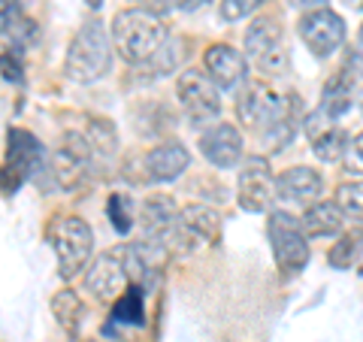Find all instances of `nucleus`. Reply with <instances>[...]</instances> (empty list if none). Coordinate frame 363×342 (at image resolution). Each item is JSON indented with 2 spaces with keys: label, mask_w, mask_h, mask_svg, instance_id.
I'll use <instances>...</instances> for the list:
<instances>
[{
  "label": "nucleus",
  "mask_w": 363,
  "mask_h": 342,
  "mask_svg": "<svg viewBox=\"0 0 363 342\" xmlns=\"http://www.w3.org/2000/svg\"><path fill=\"white\" fill-rule=\"evenodd\" d=\"M363 252V227H351L336 239V246H330L327 252V264L333 270H351L357 264V258Z\"/></svg>",
  "instance_id": "nucleus-25"
},
{
  "label": "nucleus",
  "mask_w": 363,
  "mask_h": 342,
  "mask_svg": "<svg viewBox=\"0 0 363 342\" xmlns=\"http://www.w3.org/2000/svg\"><path fill=\"white\" fill-rule=\"evenodd\" d=\"M124 252V267H128V276L136 288H152L155 279H157V267H161V255L164 248L161 246H152L140 239V243H130V246H121Z\"/></svg>",
  "instance_id": "nucleus-19"
},
{
  "label": "nucleus",
  "mask_w": 363,
  "mask_h": 342,
  "mask_svg": "<svg viewBox=\"0 0 363 342\" xmlns=\"http://www.w3.org/2000/svg\"><path fill=\"white\" fill-rule=\"evenodd\" d=\"M345 224V215L342 209L333 203H312L309 209L303 212V231L306 236H315V239H327V236H336L339 231H342Z\"/></svg>",
  "instance_id": "nucleus-21"
},
{
  "label": "nucleus",
  "mask_w": 363,
  "mask_h": 342,
  "mask_svg": "<svg viewBox=\"0 0 363 342\" xmlns=\"http://www.w3.org/2000/svg\"><path fill=\"white\" fill-rule=\"evenodd\" d=\"M112 321L116 324H128V327H143L145 324V309H143V288L124 291L121 297L112 303Z\"/></svg>",
  "instance_id": "nucleus-26"
},
{
  "label": "nucleus",
  "mask_w": 363,
  "mask_h": 342,
  "mask_svg": "<svg viewBox=\"0 0 363 342\" xmlns=\"http://www.w3.org/2000/svg\"><path fill=\"white\" fill-rule=\"evenodd\" d=\"M324 179L312 167H291L279 176V197L288 203H315V197H321Z\"/></svg>",
  "instance_id": "nucleus-20"
},
{
  "label": "nucleus",
  "mask_w": 363,
  "mask_h": 342,
  "mask_svg": "<svg viewBox=\"0 0 363 342\" xmlns=\"http://www.w3.org/2000/svg\"><path fill=\"white\" fill-rule=\"evenodd\" d=\"M269 0H221V18L224 21H240L245 16H252L255 9H260Z\"/></svg>",
  "instance_id": "nucleus-30"
},
{
  "label": "nucleus",
  "mask_w": 363,
  "mask_h": 342,
  "mask_svg": "<svg viewBox=\"0 0 363 342\" xmlns=\"http://www.w3.org/2000/svg\"><path fill=\"white\" fill-rule=\"evenodd\" d=\"M179 206L173 197L167 194H155L143 203L140 209V231H143V239L152 246H161L164 252L173 243V233H176V224H179Z\"/></svg>",
  "instance_id": "nucleus-15"
},
{
  "label": "nucleus",
  "mask_w": 363,
  "mask_h": 342,
  "mask_svg": "<svg viewBox=\"0 0 363 342\" xmlns=\"http://www.w3.org/2000/svg\"><path fill=\"white\" fill-rule=\"evenodd\" d=\"M4 37L13 40V45H9L13 52H21L37 40V25L25 16L18 0H4Z\"/></svg>",
  "instance_id": "nucleus-22"
},
{
  "label": "nucleus",
  "mask_w": 363,
  "mask_h": 342,
  "mask_svg": "<svg viewBox=\"0 0 363 342\" xmlns=\"http://www.w3.org/2000/svg\"><path fill=\"white\" fill-rule=\"evenodd\" d=\"M112 45L130 67H145L152 58H157L167 43L169 31L167 21L145 6H130L112 18Z\"/></svg>",
  "instance_id": "nucleus-2"
},
{
  "label": "nucleus",
  "mask_w": 363,
  "mask_h": 342,
  "mask_svg": "<svg viewBox=\"0 0 363 342\" xmlns=\"http://www.w3.org/2000/svg\"><path fill=\"white\" fill-rule=\"evenodd\" d=\"M4 79L6 82H21V79H25V73H21V61H18V52H13L6 45L4 49Z\"/></svg>",
  "instance_id": "nucleus-32"
},
{
  "label": "nucleus",
  "mask_w": 363,
  "mask_h": 342,
  "mask_svg": "<svg viewBox=\"0 0 363 342\" xmlns=\"http://www.w3.org/2000/svg\"><path fill=\"white\" fill-rule=\"evenodd\" d=\"M354 104V82L345 73H336L321 91V109L333 118H342Z\"/></svg>",
  "instance_id": "nucleus-23"
},
{
  "label": "nucleus",
  "mask_w": 363,
  "mask_h": 342,
  "mask_svg": "<svg viewBox=\"0 0 363 342\" xmlns=\"http://www.w3.org/2000/svg\"><path fill=\"white\" fill-rule=\"evenodd\" d=\"M85 136L91 140V145L97 149L100 158L116 155V149H118V133L112 128V121H106V118H88Z\"/></svg>",
  "instance_id": "nucleus-27"
},
{
  "label": "nucleus",
  "mask_w": 363,
  "mask_h": 342,
  "mask_svg": "<svg viewBox=\"0 0 363 342\" xmlns=\"http://www.w3.org/2000/svg\"><path fill=\"white\" fill-rule=\"evenodd\" d=\"M45 161L43 143L33 136L30 131L21 128H9L6 133V161H4V194L13 197V194L25 185V182L40 173Z\"/></svg>",
  "instance_id": "nucleus-8"
},
{
  "label": "nucleus",
  "mask_w": 363,
  "mask_h": 342,
  "mask_svg": "<svg viewBox=\"0 0 363 342\" xmlns=\"http://www.w3.org/2000/svg\"><path fill=\"white\" fill-rule=\"evenodd\" d=\"M49 243L58 255V272L61 279H76L79 272L88 267L91 252H94V231L85 219L79 215H64L52 224L49 231Z\"/></svg>",
  "instance_id": "nucleus-4"
},
{
  "label": "nucleus",
  "mask_w": 363,
  "mask_h": 342,
  "mask_svg": "<svg viewBox=\"0 0 363 342\" xmlns=\"http://www.w3.org/2000/svg\"><path fill=\"white\" fill-rule=\"evenodd\" d=\"M336 206L342 209L345 219L363 221V179L342 182V185L336 188Z\"/></svg>",
  "instance_id": "nucleus-28"
},
{
  "label": "nucleus",
  "mask_w": 363,
  "mask_h": 342,
  "mask_svg": "<svg viewBox=\"0 0 363 342\" xmlns=\"http://www.w3.org/2000/svg\"><path fill=\"white\" fill-rule=\"evenodd\" d=\"M52 312H55V318H58V324L64 327V333L70 336V339H76V336H79V324H82V315H85L82 297H79V294H73L70 288H64V291L55 294Z\"/></svg>",
  "instance_id": "nucleus-24"
},
{
  "label": "nucleus",
  "mask_w": 363,
  "mask_h": 342,
  "mask_svg": "<svg viewBox=\"0 0 363 342\" xmlns=\"http://www.w3.org/2000/svg\"><path fill=\"white\" fill-rule=\"evenodd\" d=\"M267 233H269V246H272V258L281 272H300L309 264V243H306V231L303 221L294 219L285 209H272L269 221H267Z\"/></svg>",
  "instance_id": "nucleus-6"
},
{
  "label": "nucleus",
  "mask_w": 363,
  "mask_h": 342,
  "mask_svg": "<svg viewBox=\"0 0 363 342\" xmlns=\"http://www.w3.org/2000/svg\"><path fill=\"white\" fill-rule=\"evenodd\" d=\"M300 40L306 43L315 58H330V55L345 43V21L327 6H315L309 13H303L297 21Z\"/></svg>",
  "instance_id": "nucleus-12"
},
{
  "label": "nucleus",
  "mask_w": 363,
  "mask_h": 342,
  "mask_svg": "<svg viewBox=\"0 0 363 342\" xmlns=\"http://www.w3.org/2000/svg\"><path fill=\"white\" fill-rule=\"evenodd\" d=\"M236 116L248 131H257L269 145V152H281L294 140L297 128L306 121L300 116V97L288 94L281 97L276 88L260 82V79H248L236 94Z\"/></svg>",
  "instance_id": "nucleus-1"
},
{
  "label": "nucleus",
  "mask_w": 363,
  "mask_h": 342,
  "mask_svg": "<svg viewBox=\"0 0 363 342\" xmlns=\"http://www.w3.org/2000/svg\"><path fill=\"white\" fill-rule=\"evenodd\" d=\"M360 40H363V28H360Z\"/></svg>",
  "instance_id": "nucleus-36"
},
{
  "label": "nucleus",
  "mask_w": 363,
  "mask_h": 342,
  "mask_svg": "<svg viewBox=\"0 0 363 342\" xmlns=\"http://www.w3.org/2000/svg\"><path fill=\"white\" fill-rule=\"evenodd\" d=\"M203 67L215 85L221 91H233L242 88L248 82V58L242 52H236L230 43H212L206 52H203Z\"/></svg>",
  "instance_id": "nucleus-16"
},
{
  "label": "nucleus",
  "mask_w": 363,
  "mask_h": 342,
  "mask_svg": "<svg viewBox=\"0 0 363 342\" xmlns=\"http://www.w3.org/2000/svg\"><path fill=\"white\" fill-rule=\"evenodd\" d=\"M336 121L339 118L327 116L321 106H318L315 112H309L306 121H303L306 140H309V145H312V152H315L318 161L333 164V161H342V158H345V149H348L351 136L342 128H339Z\"/></svg>",
  "instance_id": "nucleus-13"
},
{
  "label": "nucleus",
  "mask_w": 363,
  "mask_h": 342,
  "mask_svg": "<svg viewBox=\"0 0 363 342\" xmlns=\"http://www.w3.org/2000/svg\"><path fill=\"white\" fill-rule=\"evenodd\" d=\"M218 85L212 82L209 76H203L200 70H185L176 79V97L179 106L185 112V118L194 124V128H203V124H212L221 116V94Z\"/></svg>",
  "instance_id": "nucleus-9"
},
{
  "label": "nucleus",
  "mask_w": 363,
  "mask_h": 342,
  "mask_svg": "<svg viewBox=\"0 0 363 342\" xmlns=\"http://www.w3.org/2000/svg\"><path fill=\"white\" fill-rule=\"evenodd\" d=\"M279 194V179L272 176V167L264 155H252L242 161L240 182H236V200L245 212H272Z\"/></svg>",
  "instance_id": "nucleus-10"
},
{
  "label": "nucleus",
  "mask_w": 363,
  "mask_h": 342,
  "mask_svg": "<svg viewBox=\"0 0 363 342\" xmlns=\"http://www.w3.org/2000/svg\"><path fill=\"white\" fill-rule=\"evenodd\" d=\"M164 4L176 6V9H185V13H194V9H200L203 4H209V0H164Z\"/></svg>",
  "instance_id": "nucleus-34"
},
{
  "label": "nucleus",
  "mask_w": 363,
  "mask_h": 342,
  "mask_svg": "<svg viewBox=\"0 0 363 342\" xmlns=\"http://www.w3.org/2000/svg\"><path fill=\"white\" fill-rule=\"evenodd\" d=\"M245 58L252 61L260 73L279 76L288 70V49H285V31L281 21L272 16H260L245 31Z\"/></svg>",
  "instance_id": "nucleus-7"
},
{
  "label": "nucleus",
  "mask_w": 363,
  "mask_h": 342,
  "mask_svg": "<svg viewBox=\"0 0 363 342\" xmlns=\"http://www.w3.org/2000/svg\"><path fill=\"white\" fill-rule=\"evenodd\" d=\"M128 267H124V252L118 248V252H106V255H100L94 264L88 267L85 272V288L88 294H94L97 300H104V303H116L124 288H128Z\"/></svg>",
  "instance_id": "nucleus-14"
},
{
  "label": "nucleus",
  "mask_w": 363,
  "mask_h": 342,
  "mask_svg": "<svg viewBox=\"0 0 363 342\" xmlns=\"http://www.w3.org/2000/svg\"><path fill=\"white\" fill-rule=\"evenodd\" d=\"M221 239V215L206 203H188L179 212V224L169 248L176 252H197L200 246H215Z\"/></svg>",
  "instance_id": "nucleus-11"
},
{
  "label": "nucleus",
  "mask_w": 363,
  "mask_h": 342,
  "mask_svg": "<svg viewBox=\"0 0 363 342\" xmlns=\"http://www.w3.org/2000/svg\"><path fill=\"white\" fill-rule=\"evenodd\" d=\"M112 52H116L112 31L100 18H88L85 25L76 31V37L70 40L67 61H64V76L79 85L97 82V79H104L109 73Z\"/></svg>",
  "instance_id": "nucleus-3"
},
{
  "label": "nucleus",
  "mask_w": 363,
  "mask_h": 342,
  "mask_svg": "<svg viewBox=\"0 0 363 342\" xmlns=\"http://www.w3.org/2000/svg\"><path fill=\"white\" fill-rule=\"evenodd\" d=\"M351 82H363V52H351L348 55V61H345V70H342Z\"/></svg>",
  "instance_id": "nucleus-33"
},
{
  "label": "nucleus",
  "mask_w": 363,
  "mask_h": 342,
  "mask_svg": "<svg viewBox=\"0 0 363 342\" xmlns=\"http://www.w3.org/2000/svg\"><path fill=\"white\" fill-rule=\"evenodd\" d=\"M342 167H345V173L363 176V131L357 136H351V143L345 149V158H342Z\"/></svg>",
  "instance_id": "nucleus-31"
},
{
  "label": "nucleus",
  "mask_w": 363,
  "mask_h": 342,
  "mask_svg": "<svg viewBox=\"0 0 363 342\" xmlns=\"http://www.w3.org/2000/svg\"><path fill=\"white\" fill-rule=\"evenodd\" d=\"M106 215L112 227H116V233H130L133 231V206H130V197H124V194H109L106 200Z\"/></svg>",
  "instance_id": "nucleus-29"
},
{
  "label": "nucleus",
  "mask_w": 363,
  "mask_h": 342,
  "mask_svg": "<svg viewBox=\"0 0 363 342\" xmlns=\"http://www.w3.org/2000/svg\"><path fill=\"white\" fill-rule=\"evenodd\" d=\"M85 4H88L91 9H100V6H104V0H85Z\"/></svg>",
  "instance_id": "nucleus-35"
},
{
  "label": "nucleus",
  "mask_w": 363,
  "mask_h": 342,
  "mask_svg": "<svg viewBox=\"0 0 363 342\" xmlns=\"http://www.w3.org/2000/svg\"><path fill=\"white\" fill-rule=\"evenodd\" d=\"M191 164V152L185 149V143L169 140V143H157L155 149H149L145 155V173H149V182H176Z\"/></svg>",
  "instance_id": "nucleus-18"
},
{
  "label": "nucleus",
  "mask_w": 363,
  "mask_h": 342,
  "mask_svg": "<svg viewBox=\"0 0 363 342\" xmlns=\"http://www.w3.org/2000/svg\"><path fill=\"white\" fill-rule=\"evenodd\" d=\"M97 161H100V155L94 145H91L88 136L67 131L58 140V149L52 152L49 173L55 176V182H58L64 191H76L85 182V176L97 167Z\"/></svg>",
  "instance_id": "nucleus-5"
},
{
  "label": "nucleus",
  "mask_w": 363,
  "mask_h": 342,
  "mask_svg": "<svg viewBox=\"0 0 363 342\" xmlns=\"http://www.w3.org/2000/svg\"><path fill=\"white\" fill-rule=\"evenodd\" d=\"M197 145H200L203 158L218 170H230L242 161V133L236 124H227V121L209 124V128L200 133Z\"/></svg>",
  "instance_id": "nucleus-17"
}]
</instances>
